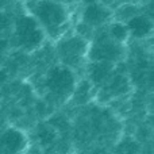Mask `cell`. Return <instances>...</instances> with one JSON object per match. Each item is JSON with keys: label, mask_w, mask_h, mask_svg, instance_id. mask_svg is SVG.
<instances>
[{"label": "cell", "mask_w": 154, "mask_h": 154, "mask_svg": "<svg viewBox=\"0 0 154 154\" xmlns=\"http://www.w3.org/2000/svg\"><path fill=\"white\" fill-rule=\"evenodd\" d=\"M32 15L51 37L62 32L69 20V14L64 4L56 0H35L30 5Z\"/></svg>", "instance_id": "cell-1"}, {"label": "cell", "mask_w": 154, "mask_h": 154, "mask_svg": "<svg viewBox=\"0 0 154 154\" xmlns=\"http://www.w3.org/2000/svg\"><path fill=\"white\" fill-rule=\"evenodd\" d=\"M37 137H38V141L42 146H49L51 145L57 138V131L53 126L50 125H42L39 126L37 131Z\"/></svg>", "instance_id": "cell-11"}, {"label": "cell", "mask_w": 154, "mask_h": 154, "mask_svg": "<svg viewBox=\"0 0 154 154\" xmlns=\"http://www.w3.org/2000/svg\"><path fill=\"white\" fill-rule=\"evenodd\" d=\"M26 143L27 139L23 133L15 128H10L0 137V152L5 154H16L26 147Z\"/></svg>", "instance_id": "cell-6"}, {"label": "cell", "mask_w": 154, "mask_h": 154, "mask_svg": "<svg viewBox=\"0 0 154 154\" xmlns=\"http://www.w3.org/2000/svg\"><path fill=\"white\" fill-rule=\"evenodd\" d=\"M127 29H128V32H131L134 37L145 38L152 32L153 24H152V20H150L147 16L138 15V16H134V18H131L130 20H128Z\"/></svg>", "instance_id": "cell-9"}, {"label": "cell", "mask_w": 154, "mask_h": 154, "mask_svg": "<svg viewBox=\"0 0 154 154\" xmlns=\"http://www.w3.org/2000/svg\"><path fill=\"white\" fill-rule=\"evenodd\" d=\"M16 38L19 45L26 50H34L41 45L43 39V34L38 27L35 19L32 18H20L16 23Z\"/></svg>", "instance_id": "cell-3"}, {"label": "cell", "mask_w": 154, "mask_h": 154, "mask_svg": "<svg viewBox=\"0 0 154 154\" xmlns=\"http://www.w3.org/2000/svg\"><path fill=\"white\" fill-rule=\"evenodd\" d=\"M92 61H116L123 56V49L120 42H116L111 37L103 35L93 42L92 48L88 51Z\"/></svg>", "instance_id": "cell-4"}, {"label": "cell", "mask_w": 154, "mask_h": 154, "mask_svg": "<svg viewBox=\"0 0 154 154\" xmlns=\"http://www.w3.org/2000/svg\"><path fill=\"white\" fill-rule=\"evenodd\" d=\"M87 50H88V42L81 35L70 37L69 39L62 41L58 45L60 56L68 64H76L77 61L80 62L81 57L87 53Z\"/></svg>", "instance_id": "cell-5"}, {"label": "cell", "mask_w": 154, "mask_h": 154, "mask_svg": "<svg viewBox=\"0 0 154 154\" xmlns=\"http://www.w3.org/2000/svg\"><path fill=\"white\" fill-rule=\"evenodd\" d=\"M89 70V77L93 82L100 84L106 81L112 72V64L108 61H93L88 68Z\"/></svg>", "instance_id": "cell-10"}, {"label": "cell", "mask_w": 154, "mask_h": 154, "mask_svg": "<svg viewBox=\"0 0 154 154\" xmlns=\"http://www.w3.org/2000/svg\"><path fill=\"white\" fill-rule=\"evenodd\" d=\"M109 37H112V39H115L116 42H123L126 41V38L128 37V29L127 26L122 23H114L109 27Z\"/></svg>", "instance_id": "cell-13"}, {"label": "cell", "mask_w": 154, "mask_h": 154, "mask_svg": "<svg viewBox=\"0 0 154 154\" xmlns=\"http://www.w3.org/2000/svg\"><path fill=\"white\" fill-rule=\"evenodd\" d=\"M109 16H111V11L103 4H97L95 2L87 5L82 14V20L88 26H100L108 20Z\"/></svg>", "instance_id": "cell-7"}, {"label": "cell", "mask_w": 154, "mask_h": 154, "mask_svg": "<svg viewBox=\"0 0 154 154\" xmlns=\"http://www.w3.org/2000/svg\"><path fill=\"white\" fill-rule=\"evenodd\" d=\"M91 97V84L88 81H81L76 91H73V99L77 104H84Z\"/></svg>", "instance_id": "cell-12"}, {"label": "cell", "mask_w": 154, "mask_h": 154, "mask_svg": "<svg viewBox=\"0 0 154 154\" xmlns=\"http://www.w3.org/2000/svg\"><path fill=\"white\" fill-rule=\"evenodd\" d=\"M130 89V84H128V80L125 76H115L112 77V80H109L106 85H104L103 91H101V100H109L112 97H116L120 96L123 93H126Z\"/></svg>", "instance_id": "cell-8"}, {"label": "cell", "mask_w": 154, "mask_h": 154, "mask_svg": "<svg viewBox=\"0 0 154 154\" xmlns=\"http://www.w3.org/2000/svg\"><path fill=\"white\" fill-rule=\"evenodd\" d=\"M46 87L60 99H66L75 91V76L65 66H56L49 72Z\"/></svg>", "instance_id": "cell-2"}]
</instances>
